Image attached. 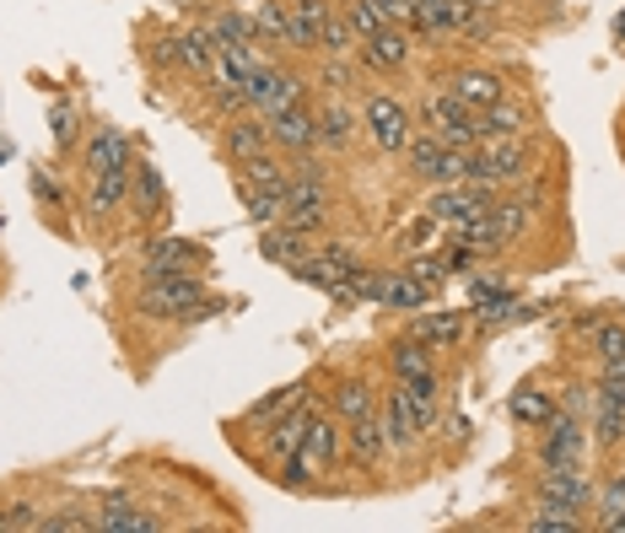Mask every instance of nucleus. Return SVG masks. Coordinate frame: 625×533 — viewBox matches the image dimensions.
<instances>
[{
  "label": "nucleus",
  "mask_w": 625,
  "mask_h": 533,
  "mask_svg": "<svg viewBox=\"0 0 625 533\" xmlns=\"http://www.w3.org/2000/svg\"><path fill=\"white\" fill-rule=\"evenodd\" d=\"M221 302H210L206 281L195 270H167V275H146L140 286V313L152 318H167V324H200L210 318Z\"/></svg>",
  "instance_id": "obj_1"
},
{
  "label": "nucleus",
  "mask_w": 625,
  "mask_h": 533,
  "mask_svg": "<svg viewBox=\"0 0 625 533\" xmlns=\"http://www.w3.org/2000/svg\"><path fill=\"white\" fill-rule=\"evenodd\" d=\"M529 173V146H523V135H480L475 146H469V178L475 184H512V178H523Z\"/></svg>",
  "instance_id": "obj_2"
},
{
  "label": "nucleus",
  "mask_w": 625,
  "mask_h": 533,
  "mask_svg": "<svg viewBox=\"0 0 625 533\" xmlns=\"http://www.w3.org/2000/svg\"><path fill=\"white\" fill-rule=\"evenodd\" d=\"M420 124H426L442 146H459V151H469V146L480 140V119H475V108H463L454 92H431L426 108H420Z\"/></svg>",
  "instance_id": "obj_3"
},
{
  "label": "nucleus",
  "mask_w": 625,
  "mask_h": 533,
  "mask_svg": "<svg viewBox=\"0 0 625 533\" xmlns=\"http://www.w3.org/2000/svg\"><path fill=\"white\" fill-rule=\"evenodd\" d=\"M362 124H367V135H373L383 151H405L410 146V135H416V124H410V108L399 103V97H388V92H377L367 97V108H362Z\"/></svg>",
  "instance_id": "obj_4"
},
{
  "label": "nucleus",
  "mask_w": 625,
  "mask_h": 533,
  "mask_svg": "<svg viewBox=\"0 0 625 533\" xmlns=\"http://www.w3.org/2000/svg\"><path fill=\"white\" fill-rule=\"evenodd\" d=\"M243 92H249V103L270 119V114H281V108H292V103H302V82H296L292 71H281V65H270V60H259L249 71V82H243Z\"/></svg>",
  "instance_id": "obj_5"
},
{
  "label": "nucleus",
  "mask_w": 625,
  "mask_h": 533,
  "mask_svg": "<svg viewBox=\"0 0 625 533\" xmlns=\"http://www.w3.org/2000/svg\"><path fill=\"white\" fill-rule=\"evenodd\" d=\"M330 221V200H324V178L308 167V173H292L287 184V227L296 232H319Z\"/></svg>",
  "instance_id": "obj_6"
},
{
  "label": "nucleus",
  "mask_w": 625,
  "mask_h": 533,
  "mask_svg": "<svg viewBox=\"0 0 625 533\" xmlns=\"http://www.w3.org/2000/svg\"><path fill=\"white\" fill-rule=\"evenodd\" d=\"M583 442H587V426L577 415H550V420H544L540 463L544 469H577V463H583Z\"/></svg>",
  "instance_id": "obj_7"
},
{
  "label": "nucleus",
  "mask_w": 625,
  "mask_h": 533,
  "mask_svg": "<svg viewBox=\"0 0 625 533\" xmlns=\"http://www.w3.org/2000/svg\"><path fill=\"white\" fill-rule=\"evenodd\" d=\"M377 426H383V442H388V452L410 448L420 437V420H416V399L405 394V388H394L388 399H383V410H377Z\"/></svg>",
  "instance_id": "obj_8"
},
{
  "label": "nucleus",
  "mask_w": 625,
  "mask_h": 533,
  "mask_svg": "<svg viewBox=\"0 0 625 533\" xmlns=\"http://www.w3.org/2000/svg\"><path fill=\"white\" fill-rule=\"evenodd\" d=\"M270 140H281L287 151H313L319 146V119L302 108V103H292V108H281V114H270Z\"/></svg>",
  "instance_id": "obj_9"
},
{
  "label": "nucleus",
  "mask_w": 625,
  "mask_h": 533,
  "mask_svg": "<svg viewBox=\"0 0 625 533\" xmlns=\"http://www.w3.org/2000/svg\"><path fill=\"white\" fill-rule=\"evenodd\" d=\"M146 275H167V270H200L206 264V248L200 243H184V238H157V243L140 253Z\"/></svg>",
  "instance_id": "obj_10"
},
{
  "label": "nucleus",
  "mask_w": 625,
  "mask_h": 533,
  "mask_svg": "<svg viewBox=\"0 0 625 533\" xmlns=\"http://www.w3.org/2000/svg\"><path fill=\"white\" fill-rule=\"evenodd\" d=\"M469 22H475V0H416V17H410L416 33H448Z\"/></svg>",
  "instance_id": "obj_11"
},
{
  "label": "nucleus",
  "mask_w": 625,
  "mask_h": 533,
  "mask_svg": "<svg viewBox=\"0 0 625 533\" xmlns=\"http://www.w3.org/2000/svg\"><path fill=\"white\" fill-rule=\"evenodd\" d=\"M259 253H264V264H281V270H296L313 243H308V232H296L287 221H275V227H264V238H259Z\"/></svg>",
  "instance_id": "obj_12"
},
{
  "label": "nucleus",
  "mask_w": 625,
  "mask_h": 533,
  "mask_svg": "<svg viewBox=\"0 0 625 533\" xmlns=\"http://www.w3.org/2000/svg\"><path fill=\"white\" fill-rule=\"evenodd\" d=\"M587 480H583V463L577 469H544L540 480V501H550V506H572V512H583L587 506Z\"/></svg>",
  "instance_id": "obj_13"
},
{
  "label": "nucleus",
  "mask_w": 625,
  "mask_h": 533,
  "mask_svg": "<svg viewBox=\"0 0 625 533\" xmlns=\"http://www.w3.org/2000/svg\"><path fill=\"white\" fill-rule=\"evenodd\" d=\"M437 291H442V286H426V281H416V275L405 270V275H383V281H377V302H383V307H405V313H420V307H426Z\"/></svg>",
  "instance_id": "obj_14"
},
{
  "label": "nucleus",
  "mask_w": 625,
  "mask_h": 533,
  "mask_svg": "<svg viewBox=\"0 0 625 533\" xmlns=\"http://www.w3.org/2000/svg\"><path fill=\"white\" fill-rule=\"evenodd\" d=\"M324 22H330V6H324V0H296V6H287V43L319 49Z\"/></svg>",
  "instance_id": "obj_15"
},
{
  "label": "nucleus",
  "mask_w": 625,
  "mask_h": 533,
  "mask_svg": "<svg viewBox=\"0 0 625 533\" xmlns=\"http://www.w3.org/2000/svg\"><path fill=\"white\" fill-rule=\"evenodd\" d=\"M92 529H97V533H152V529H157V518H152V512H140V506L125 501V495H114V501L92 518Z\"/></svg>",
  "instance_id": "obj_16"
},
{
  "label": "nucleus",
  "mask_w": 625,
  "mask_h": 533,
  "mask_svg": "<svg viewBox=\"0 0 625 533\" xmlns=\"http://www.w3.org/2000/svg\"><path fill=\"white\" fill-rule=\"evenodd\" d=\"M362 54L373 71H399L410 60V39H405V28H383L373 39H362Z\"/></svg>",
  "instance_id": "obj_17"
},
{
  "label": "nucleus",
  "mask_w": 625,
  "mask_h": 533,
  "mask_svg": "<svg viewBox=\"0 0 625 533\" xmlns=\"http://www.w3.org/2000/svg\"><path fill=\"white\" fill-rule=\"evenodd\" d=\"M86 163H92V178H97V173H125L129 140L119 135V129H97V135L86 140Z\"/></svg>",
  "instance_id": "obj_18"
},
{
  "label": "nucleus",
  "mask_w": 625,
  "mask_h": 533,
  "mask_svg": "<svg viewBox=\"0 0 625 533\" xmlns=\"http://www.w3.org/2000/svg\"><path fill=\"white\" fill-rule=\"evenodd\" d=\"M454 97H459L463 108H491V103H501V76H491V71H459L454 76V86H448Z\"/></svg>",
  "instance_id": "obj_19"
},
{
  "label": "nucleus",
  "mask_w": 625,
  "mask_h": 533,
  "mask_svg": "<svg viewBox=\"0 0 625 533\" xmlns=\"http://www.w3.org/2000/svg\"><path fill=\"white\" fill-rule=\"evenodd\" d=\"M264 151H270V124L264 119L227 124V157L232 163H249V157H264Z\"/></svg>",
  "instance_id": "obj_20"
},
{
  "label": "nucleus",
  "mask_w": 625,
  "mask_h": 533,
  "mask_svg": "<svg viewBox=\"0 0 625 533\" xmlns=\"http://www.w3.org/2000/svg\"><path fill=\"white\" fill-rule=\"evenodd\" d=\"M173 49H178V65H189L195 76H216V43H210L206 28H184L173 39Z\"/></svg>",
  "instance_id": "obj_21"
},
{
  "label": "nucleus",
  "mask_w": 625,
  "mask_h": 533,
  "mask_svg": "<svg viewBox=\"0 0 625 533\" xmlns=\"http://www.w3.org/2000/svg\"><path fill=\"white\" fill-rule=\"evenodd\" d=\"M593 437L598 442H625V394H604L598 388V410H593Z\"/></svg>",
  "instance_id": "obj_22"
},
{
  "label": "nucleus",
  "mask_w": 625,
  "mask_h": 533,
  "mask_svg": "<svg viewBox=\"0 0 625 533\" xmlns=\"http://www.w3.org/2000/svg\"><path fill=\"white\" fill-rule=\"evenodd\" d=\"M238 167H243V173H238V189H287V184H292V173L275 163L270 151H264V157H249V163H238Z\"/></svg>",
  "instance_id": "obj_23"
},
{
  "label": "nucleus",
  "mask_w": 625,
  "mask_h": 533,
  "mask_svg": "<svg viewBox=\"0 0 625 533\" xmlns=\"http://www.w3.org/2000/svg\"><path fill=\"white\" fill-rule=\"evenodd\" d=\"M529 200H497L491 206V216H486V232L497 238V243H512L518 232H523V221H529Z\"/></svg>",
  "instance_id": "obj_24"
},
{
  "label": "nucleus",
  "mask_w": 625,
  "mask_h": 533,
  "mask_svg": "<svg viewBox=\"0 0 625 533\" xmlns=\"http://www.w3.org/2000/svg\"><path fill=\"white\" fill-rule=\"evenodd\" d=\"M410 334H416L426 351H442V345H459L463 318H459V313H431V318H420V324L410 328Z\"/></svg>",
  "instance_id": "obj_25"
},
{
  "label": "nucleus",
  "mask_w": 625,
  "mask_h": 533,
  "mask_svg": "<svg viewBox=\"0 0 625 533\" xmlns=\"http://www.w3.org/2000/svg\"><path fill=\"white\" fill-rule=\"evenodd\" d=\"M383 452H388V442H383V426H377V415L351 420V458H356V463H377Z\"/></svg>",
  "instance_id": "obj_26"
},
{
  "label": "nucleus",
  "mask_w": 625,
  "mask_h": 533,
  "mask_svg": "<svg viewBox=\"0 0 625 533\" xmlns=\"http://www.w3.org/2000/svg\"><path fill=\"white\" fill-rule=\"evenodd\" d=\"M206 33H210V43H216V49H232V43H253V39H259V33H253V22L243 17V11H216Z\"/></svg>",
  "instance_id": "obj_27"
},
{
  "label": "nucleus",
  "mask_w": 625,
  "mask_h": 533,
  "mask_svg": "<svg viewBox=\"0 0 625 533\" xmlns=\"http://www.w3.org/2000/svg\"><path fill=\"white\" fill-rule=\"evenodd\" d=\"M243 206H249V221L275 227L287 221V189H243Z\"/></svg>",
  "instance_id": "obj_28"
},
{
  "label": "nucleus",
  "mask_w": 625,
  "mask_h": 533,
  "mask_svg": "<svg viewBox=\"0 0 625 533\" xmlns=\"http://www.w3.org/2000/svg\"><path fill=\"white\" fill-rule=\"evenodd\" d=\"M426 372H431V351L420 345L416 334L399 339V345H394V377H399V383H416V377H426Z\"/></svg>",
  "instance_id": "obj_29"
},
{
  "label": "nucleus",
  "mask_w": 625,
  "mask_h": 533,
  "mask_svg": "<svg viewBox=\"0 0 625 533\" xmlns=\"http://www.w3.org/2000/svg\"><path fill=\"white\" fill-rule=\"evenodd\" d=\"M475 119H480V135H523L529 114H523L518 103H491V108H480Z\"/></svg>",
  "instance_id": "obj_30"
},
{
  "label": "nucleus",
  "mask_w": 625,
  "mask_h": 533,
  "mask_svg": "<svg viewBox=\"0 0 625 533\" xmlns=\"http://www.w3.org/2000/svg\"><path fill=\"white\" fill-rule=\"evenodd\" d=\"M129 195V178L125 173H97L92 178V216H108V210H119Z\"/></svg>",
  "instance_id": "obj_31"
},
{
  "label": "nucleus",
  "mask_w": 625,
  "mask_h": 533,
  "mask_svg": "<svg viewBox=\"0 0 625 533\" xmlns=\"http://www.w3.org/2000/svg\"><path fill=\"white\" fill-rule=\"evenodd\" d=\"M529 533H583V518H577L572 506H550V501H540V512L529 518Z\"/></svg>",
  "instance_id": "obj_32"
},
{
  "label": "nucleus",
  "mask_w": 625,
  "mask_h": 533,
  "mask_svg": "<svg viewBox=\"0 0 625 533\" xmlns=\"http://www.w3.org/2000/svg\"><path fill=\"white\" fill-rule=\"evenodd\" d=\"M351 135H356V114H351L345 103L324 108V119H319V146H345Z\"/></svg>",
  "instance_id": "obj_33"
},
{
  "label": "nucleus",
  "mask_w": 625,
  "mask_h": 533,
  "mask_svg": "<svg viewBox=\"0 0 625 533\" xmlns=\"http://www.w3.org/2000/svg\"><path fill=\"white\" fill-rule=\"evenodd\" d=\"M334 410H340L345 426H351V420H362V415H373V388H367V383H340Z\"/></svg>",
  "instance_id": "obj_34"
},
{
  "label": "nucleus",
  "mask_w": 625,
  "mask_h": 533,
  "mask_svg": "<svg viewBox=\"0 0 625 533\" xmlns=\"http://www.w3.org/2000/svg\"><path fill=\"white\" fill-rule=\"evenodd\" d=\"M249 22H253V33H259V39H281V43H287V6L259 0V6L249 11Z\"/></svg>",
  "instance_id": "obj_35"
},
{
  "label": "nucleus",
  "mask_w": 625,
  "mask_h": 533,
  "mask_svg": "<svg viewBox=\"0 0 625 533\" xmlns=\"http://www.w3.org/2000/svg\"><path fill=\"white\" fill-rule=\"evenodd\" d=\"M512 415L529 420V426H544L555 410H550V399H544L540 388H518V394H512Z\"/></svg>",
  "instance_id": "obj_36"
},
{
  "label": "nucleus",
  "mask_w": 625,
  "mask_h": 533,
  "mask_svg": "<svg viewBox=\"0 0 625 533\" xmlns=\"http://www.w3.org/2000/svg\"><path fill=\"white\" fill-rule=\"evenodd\" d=\"M351 28H356V39H373V33H383L388 28V17L377 11V0H351Z\"/></svg>",
  "instance_id": "obj_37"
},
{
  "label": "nucleus",
  "mask_w": 625,
  "mask_h": 533,
  "mask_svg": "<svg viewBox=\"0 0 625 533\" xmlns=\"http://www.w3.org/2000/svg\"><path fill=\"white\" fill-rule=\"evenodd\" d=\"M356 28H351V17H330L324 22V33H319V49H330V54H345V49H356Z\"/></svg>",
  "instance_id": "obj_38"
},
{
  "label": "nucleus",
  "mask_w": 625,
  "mask_h": 533,
  "mask_svg": "<svg viewBox=\"0 0 625 533\" xmlns=\"http://www.w3.org/2000/svg\"><path fill=\"white\" fill-rule=\"evenodd\" d=\"M135 200L152 210V216H157V210L167 206V189H163V178H157V167L140 163V178H135Z\"/></svg>",
  "instance_id": "obj_39"
},
{
  "label": "nucleus",
  "mask_w": 625,
  "mask_h": 533,
  "mask_svg": "<svg viewBox=\"0 0 625 533\" xmlns=\"http://www.w3.org/2000/svg\"><path fill=\"white\" fill-rule=\"evenodd\" d=\"M308 420H313V415H308V410L287 415V420H281V431L270 437V448L281 452V458H292V452H296V442H302V431H308Z\"/></svg>",
  "instance_id": "obj_40"
},
{
  "label": "nucleus",
  "mask_w": 625,
  "mask_h": 533,
  "mask_svg": "<svg viewBox=\"0 0 625 533\" xmlns=\"http://www.w3.org/2000/svg\"><path fill=\"white\" fill-rule=\"evenodd\" d=\"M405 270H410L416 281H426V286H442V281L454 275V259H448V253H442V259H426V253H416Z\"/></svg>",
  "instance_id": "obj_41"
},
{
  "label": "nucleus",
  "mask_w": 625,
  "mask_h": 533,
  "mask_svg": "<svg viewBox=\"0 0 625 533\" xmlns=\"http://www.w3.org/2000/svg\"><path fill=\"white\" fill-rule=\"evenodd\" d=\"M593 351H598L604 362H625V328L604 324V328H598V339H593Z\"/></svg>",
  "instance_id": "obj_42"
},
{
  "label": "nucleus",
  "mask_w": 625,
  "mask_h": 533,
  "mask_svg": "<svg viewBox=\"0 0 625 533\" xmlns=\"http://www.w3.org/2000/svg\"><path fill=\"white\" fill-rule=\"evenodd\" d=\"M377 11L388 17V28H405V33H410V17H416V0H377Z\"/></svg>",
  "instance_id": "obj_43"
},
{
  "label": "nucleus",
  "mask_w": 625,
  "mask_h": 533,
  "mask_svg": "<svg viewBox=\"0 0 625 533\" xmlns=\"http://www.w3.org/2000/svg\"><path fill=\"white\" fill-rule=\"evenodd\" d=\"M11 529H39V518H33V506H28V501L6 506V518H0V533H11Z\"/></svg>",
  "instance_id": "obj_44"
},
{
  "label": "nucleus",
  "mask_w": 625,
  "mask_h": 533,
  "mask_svg": "<svg viewBox=\"0 0 625 533\" xmlns=\"http://www.w3.org/2000/svg\"><path fill=\"white\" fill-rule=\"evenodd\" d=\"M49 129H54V140H60V146H71V140H76V119H71V108H54Z\"/></svg>",
  "instance_id": "obj_45"
},
{
  "label": "nucleus",
  "mask_w": 625,
  "mask_h": 533,
  "mask_svg": "<svg viewBox=\"0 0 625 533\" xmlns=\"http://www.w3.org/2000/svg\"><path fill=\"white\" fill-rule=\"evenodd\" d=\"M621 512H625V480H621V485H610V491H604V529H610V523H615Z\"/></svg>",
  "instance_id": "obj_46"
},
{
  "label": "nucleus",
  "mask_w": 625,
  "mask_h": 533,
  "mask_svg": "<svg viewBox=\"0 0 625 533\" xmlns=\"http://www.w3.org/2000/svg\"><path fill=\"white\" fill-rule=\"evenodd\" d=\"M324 86H334V92H340V86H351V65H340V60H334L330 71H324Z\"/></svg>",
  "instance_id": "obj_47"
},
{
  "label": "nucleus",
  "mask_w": 625,
  "mask_h": 533,
  "mask_svg": "<svg viewBox=\"0 0 625 533\" xmlns=\"http://www.w3.org/2000/svg\"><path fill=\"white\" fill-rule=\"evenodd\" d=\"M610 529H621V533H625V512H621V518H615V523H610Z\"/></svg>",
  "instance_id": "obj_48"
}]
</instances>
